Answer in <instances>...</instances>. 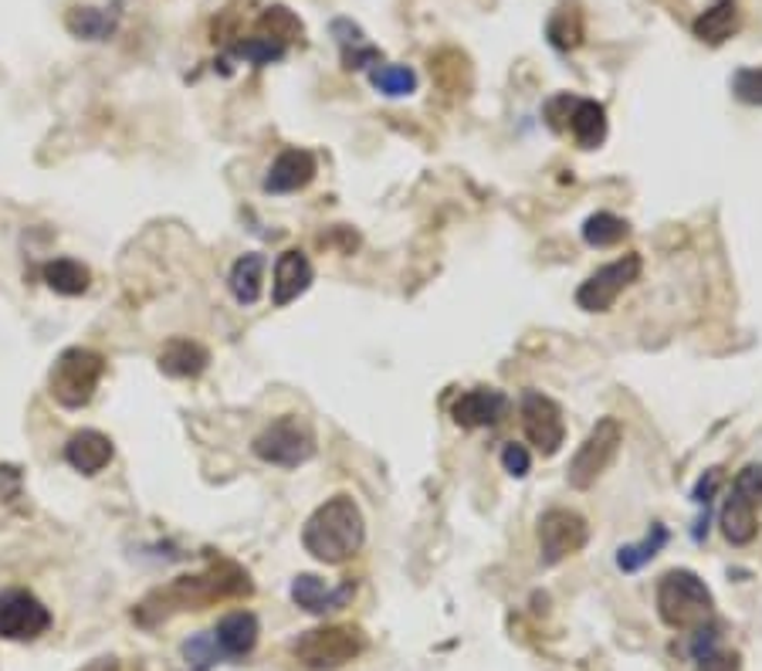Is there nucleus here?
Masks as SVG:
<instances>
[{
	"label": "nucleus",
	"instance_id": "19",
	"mask_svg": "<svg viewBox=\"0 0 762 671\" xmlns=\"http://www.w3.org/2000/svg\"><path fill=\"white\" fill-rule=\"evenodd\" d=\"M570 133L583 150H597V146L607 139V109L597 99H573Z\"/></svg>",
	"mask_w": 762,
	"mask_h": 671
},
{
	"label": "nucleus",
	"instance_id": "32",
	"mask_svg": "<svg viewBox=\"0 0 762 671\" xmlns=\"http://www.w3.org/2000/svg\"><path fill=\"white\" fill-rule=\"evenodd\" d=\"M732 92L749 105H762V69H739L732 75Z\"/></svg>",
	"mask_w": 762,
	"mask_h": 671
},
{
	"label": "nucleus",
	"instance_id": "30",
	"mask_svg": "<svg viewBox=\"0 0 762 671\" xmlns=\"http://www.w3.org/2000/svg\"><path fill=\"white\" fill-rule=\"evenodd\" d=\"M261 27H265V38H272L285 48H288V41L302 38V21L285 8H272L265 17H261Z\"/></svg>",
	"mask_w": 762,
	"mask_h": 671
},
{
	"label": "nucleus",
	"instance_id": "13",
	"mask_svg": "<svg viewBox=\"0 0 762 671\" xmlns=\"http://www.w3.org/2000/svg\"><path fill=\"white\" fill-rule=\"evenodd\" d=\"M315 177V157L309 150H285L275 157L268 177H265V194H296L309 187Z\"/></svg>",
	"mask_w": 762,
	"mask_h": 671
},
{
	"label": "nucleus",
	"instance_id": "14",
	"mask_svg": "<svg viewBox=\"0 0 762 671\" xmlns=\"http://www.w3.org/2000/svg\"><path fill=\"white\" fill-rule=\"evenodd\" d=\"M315 272H312V261L302 254V251H285L278 261H275V282H272V302L275 306H288L296 302L302 291L312 285Z\"/></svg>",
	"mask_w": 762,
	"mask_h": 671
},
{
	"label": "nucleus",
	"instance_id": "16",
	"mask_svg": "<svg viewBox=\"0 0 762 671\" xmlns=\"http://www.w3.org/2000/svg\"><path fill=\"white\" fill-rule=\"evenodd\" d=\"M214 641L224 658H245L258 645V618L251 610H234L214 627Z\"/></svg>",
	"mask_w": 762,
	"mask_h": 671
},
{
	"label": "nucleus",
	"instance_id": "35",
	"mask_svg": "<svg viewBox=\"0 0 762 671\" xmlns=\"http://www.w3.org/2000/svg\"><path fill=\"white\" fill-rule=\"evenodd\" d=\"M719 485H722V469H709L705 475L698 479V485H695V492H691V502L695 506H712V495L719 492Z\"/></svg>",
	"mask_w": 762,
	"mask_h": 671
},
{
	"label": "nucleus",
	"instance_id": "33",
	"mask_svg": "<svg viewBox=\"0 0 762 671\" xmlns=\"http://www.w3.org/2000/svg\"><path fill=\"white\" fill-rule=\"evenodd\" d=\"M732 492H739L752 506H762V464L759 461L746 464V469L736 475V482H732Z\"/></svg>",
	"mask_w": 762,
	"mask_h": 671
},
{
	"label": "nucleus",
	"instance_id": "31",
	"mask_svg": "<svg viewBox=\"0 0 762 671\" xmlns=\"http://www.w3.org/2000/svg\"><path fill=\"white\" fill-rule=\"evenodd\" d=\"M234 54L245 58V62H251V65H272V62H282V58H285V45L258 35V38L241 41L238 48H234Z\"/></svg>",
	"mask_w": 762,
	"mask_h": 671
},
{
	"label": "nucleus",
	"instance_id": "23",
	"mask_svg": "<svg viewBox=\"0 0 762 671\" xmlns=\"http://www.w3.org/2000/svg\"><path fill=\"white\" fill-rule=\"evenodd\" d=\"M41 278L48 282L51 291H58V296H82V291L89 288V282H92L89 269H85L82 261H75V258L48 261V265L41 269Z\"/></svg>",
	"mask_w": 762,
	"mask_h": 671
},
{
	"label": "nucleus",
	"instance_id": "37",
	"mask_svg": "<svg viewBox=\"0 0 762 671\" xmlns=\"http://www.w3.org/2000/svg\"><path fill=\"white\" fill-rule=\"evenodd\" d=\"M17 485H21V479H17L14 469H0V499H8V495H14Z\"/></svg>",
	"mask_w": 762,
	"mask_h": 671
},
{
	"label": "nucleus",
	"instance_id": "20",
	"mask_svg": "<svg viewBox=\"0 0 762 671\" xmlns=\"http://www.w3.org/2000/svg\"><path fill=\"white\" fill-rule=\"evenodd\" d=\"M265 254H258V251H248L241 254L238 261H234V269L227 275V288H230V296L238 299L241 306H254L261 299V282H265Z\"/></svg>",
	"mask_w": 762,
	"mask_h": 671
},
{
	"label": "nucleus",
	"instance_id": "4",
	"mask_svg": "<svg viewBox=\"0 0 762 671\" xmlns=\"http://www.w3.org/2000/svg\"><path fill=\"white\" fill-rule=\"evenodd\" d=\"M254 455L265 464H278V469H299L315 455V431L305 418L285 414L272 421L265 431L254 437Z\"/></svg>",
	"mask_w": 762,
	"mask_h": 671
},
{
	"label": "nucleus",
	"instance_id": "29",
	"mask_svg": "<svg viewBox=\"0 0 762 671\" xmlns=\"http://www.w3.org/2000/svg\"><path fill=\"white\" fill-rule=\"evenodd\" d=\"M184 661H187L190 671H208L217 661H224L217 641H214V631H200V634L187 637L184 641Z\"/></svg>",
	"mask_w": 762,
	"mask_h": 671
},
{
	"label": "nucleus",
	"instance_id": "15",
	"mask_svg": "<svg viewBox=\"0 0 762 671\" xmlns=\"http://www.w3.org/2000/svg\"><path fill=\"white\" fill-rule=\"evenodd\" d=\"M65 461L82 475H99L112 461V442L99 431H78L65 445Z\"/></svg>",
	"mask_w": 762,
	"mask_h": 671
},
{
	"label": "nucleus",
	"instance_id": "11",
	"mask_svg": "<svg viewBox=\"0 0 762 671\" xmlns=\"http://www.w3.org/2000/svg\"><path fill=\"white\" fill-rule=\"evenodd\" d=\"M509 407H512V400H509L502 390H495V387H475V390H464V394L454 400L451 418H454L458 427H467V431H475V427H495V424L505 421Z\"/></svg>",
	"mask_w": 762,
	"mask_h": 671
},
{
	"label": "nucleus",
	"instance_id": "24",
	"mask_svg": "<svg viewBox=\"0 0 762 671\" xmlns=\"http://www.w3.org/2000/svg\"><path fill=\"white\" fill-rule=\"evenodd\" d=\"M664 546H667V530L661 526V522H654L651 533L644 536L640 543H627V546L617 549V567H621L624 573H637V570L648 567Z\"/></svg>",
	"mask_w": 762,
	"mask_h": 671
},
{
	"label": "nucleus",
	"instance_id": "1",
	"mask_svg": "<svg viewBox=\"0 0 762 671\" xmlns=\"http://www.w3.org/2000/svg\"><path fill=\"white\" fill-rule=\"evenodd\" d=\"M366 539V522L349 495H333L322 502L302 530V546L318 563H346L357 557Z\"/></svg>",
	"mask_w": 762,
	"mask_h": 671
},
{
	"label": "nucleus",
	"instance_id": "10",
	"mask_svg": "<svg viewBox=\"0 0 762 671\" xmlns=\"http://www.w3.org/2000/svg\"><path fill=\"white\" fill-rule=\"evenodd\" d=\"M51 627L48 607L27 591L0 594V637L8 641H35Z\"/></svg>",
	"mask_w": 762,
	"mask_h": 671
},
{
	"label": "nucleus",
	"instance_id": "27",
	"mask_svg": "<svg viewBox=\"0 0 762 671\" xmlns=\"http://www.w3.org/2000/svg\"><path fill=\"white\" fill-rule=\"evenodd\" d=\"M68 32L89 41H105L115 32V17H109L105 11L96 8H75L68 14Z\"/></svg>",
	"mask_w": 762,
	"mask_h": 671
},
{
	"label": "nucleus",
	"instance_id": "34",
	"mask_svg": "<svg viewBox=\"0 0 762 671\" xmlns=\"http://www.w3.org/2000/svg\"><path fill=\"white\" fill-rule=\"evenodd\" d=\"M502 469L512 475V479H525L533 472V455H529V448L525 445H519V442H509L505 448H502Z\"/></svg>",
	"mask_w": 762,
	"mask_h": 671
},
{
	"label": "nucleus",
	"instance_id": "7",
	"mask_svg": "<svg viewBox=\"0 0 762 671\" xmlns=\"http://www.w3.org/2000/svg\"><path fill=\"white\" fill-rule=\"evenodd\" d=\"M640 278V254H624L610 265L597 269L576 288V306L583 312H607L624 296V288Z\"/></svg>",
	"mask_w": 762,
	"mask_h": 671
},
{
	"label": "nucleus",
	"instance_id": "22",
	"mask_svg": "<svg viewBox=\"0 0 762 671\" xmlns=\"http://www.w3.org/2000/svg\"><path fill=\"white\" fill-rule=\"evenodd\" d=\"M329 32H333V38H336V45L342 48L346 69H370V65L379 62V51L366 41V35H363L360 24H353L349 17H336Z\"/></svg>",
	"mask_w": 762,
	"mask_h": 671
},
{
	"label": "nucleus",
	"instance_id": "25",
	"mask_svg": "<svg viewBox=\"0 0 762 671\" xmlns=\"http://www.w3.org/2000/svg\"><path fill=\"white\" fill-rule=\"evenodd\" d=\"M630 235V224L610 211H597L583 224V241L590 248H613Z\"/></svg>",
	"mask_w": 762,
	"mask_h": 671
},
{
	"label": "nucleus",
	"instance_id": "26",
	"mask_svg": "<svg viewBox=\"0 0 762 671\" xmlns=\"http://www.w3.org/2000/svg\"><path fill=\"white\" fill-rule=\"evenodd\" d=\"M370 82L376 92H384L390 99H400V96H410L417 92V72L407 69V65H376L370 72Z\"/></svg>",
	"mask_w": 762,
	"mask_h": 671
},
{
	"label": "nucleus",
	"instance_id": "6",
	"mask_svg": "<svg viewBox=\"0 0 762 671\" xmlns=\"http://www.w3.org/2000/svg\"><path fill=\"white\" fill-rule=\"evenodd\" d=\"M363 648H366V641H363V634L357 627H315V631H305L296 645H291L296 658L305 668H315V671L342 668V664L353 661Z\"/></svg>",
	"mask_w": 762,
	"mask_h": 671
},
{
	"label": "nucleus",
	"instance_id": "17",
	"mask_svg": "<svg viewBox=\"0 0 762 671\" xmlns=\"http://www.w3.org/2000/svg\"><path fill=\"white\" fill-rule=\"evenodd\" d=\"M736 32H739V4L736 0H715V4L701 11L691 24V35L705 45H722Z\"/></svg>",
	"mask_w": 762,
	"mask_h": 671
},
{
	"label": "nucleus",
	"instance_id": "18",
	"mask_svg": "<svg viewBox=\"0 0 762 671\" xmlns=\"http://www.w3.org/2000/svg\"><path fill=\"white\" fill-rule=\"evenodd\" d=\"M719 526L732 546H749L759 533L755 506L746 502L739 492H728V499L722 502V512H719Z\"/></svg>",
	"mask_w": 762,
	"mask_h": 671
},
{
	"label": "nucleus",
	"instance_id": "8",
	"mask_svg": "<svg viewBox=\"0 0 762 671\" xmlns=\"http://www.w3.org/2000/svg\"><path fill=\"white\" fill-rule=\"evenodd\" d=\"M590 539L586 519L573 509H549L539 515V557L546 567L563 563L573 552H579Z\"/></svg>",
	"mask_w": 762,
	"mask_h": 671
},
{
	"label": "nucleus",
	"instance_id": "9",
	"mask_svg": "<svg viewBox=\"0 0 762 671\" xmlns=\"http://www.w3.org/2000/svg\"><path fill=\"white\" fill-rule=\"evenodd\" d=\"M522 431L542 455H555L566 442L563 407L552 397H546L542 390H525L522 394Z\"/></svg>",
	"mask_w": 762,
	"mask_h": 671
},
{
	"label": "nucleus",
	"instance_id": "2",
	"mask_svg": "<svg viewBox=\"0 0 762 671\" xmlns=\"http://www.w3.org/2000/svg\"><path fill=\"white\" fill-rule=\"evenodd\" d=\"M658 614L674 631H698L712 624L715 604L705 580L691 570H667L658 580Z\"/></svg>",
	"mask_w": 762,
	"mask_h": 671
},
{
	"label": "nucleus",
	"instance_id": "21",
	"mask_svg": "<svg viewBox=\"0 0 762 671\" xmlns=\"http://www.w3.org/2000/svg\"><path fill=\"white\" fill-rule=\"evenodd\" d=\"M211 363V353L193 339H170L160 353V370L166 376H200Z\"/></svg>",
	"mask_w": 762,
	"mask_h": 671
},
{
	"label": "nucleus",
	"instance_id": "36",
	"mask_svg": "<svg viewBox=\"0 0 762 671\" xmlns=\"http://www.w3.org/2000/svg\"><path fill=\"white\" fill-rule=\"evenodd\" d=\"M698 671H739V655H732V651H712L705 655L701 661H695Z\"/></svg>",
	"mask_w": 762,
	"mask_h": 671
},
{
	"label": "nucleus",
	"instance_id": "12",
	"mask_svg": "<svg viewBox=\"0 0 762 671\" xmlns=\"http://www.w3.org/2000/svg\"><path fill=\"white\" fill-rule=\"evenodd\" d=\"M353 597H357L353 580H342L339 587H329V583H322L318 576L302 573V576H296V583H291V600H296L302 610H309V614H318V618L336 614V610H342Z\"/></svg>",
	"mask_w": 762,
	"mask_h": 671
},
{
	"label": "nucleus",
	"instance_id": "3",
	"mask_svg": "<svg viewBox=\"0 0 762 671\" xmlns=\"http://www.w3.org/2000/svg\"><path fill=\"white\" fill-rule=\"evenodd\" d=\"M105 373V360L96 353V349H65L58 363L51 366V397L62 407H85L92 400L99 381Z\"/></svg>",
	"mask_w": 762,
	"mask_h": 671
},
{
	"label": "nucleus",
	"instance_id": "28",
	"mask_svg": "<svg viewBox=\"0 0 762 671\" xmlns=\"http://www.w3.org/2000/svg\"><path fill=\"white\" fill-rule=\"evenodd\" d=\"M546 35L555 48H576L583 41V17L576 8H560L552 17H549V27H546Z\"/></svg>",
	"mask_w": 762,
	"mask_h": 671
},
{
	"label": "nucleus",
	"instance_id": "5",
	"mask_svg": "<svg viewBox=\"0 0 762 671\" xmlns=\"http://www.w3.org/2000/svg\"><path fill=\"white\" fill-rule=\"evenodd\" d=\"M624 445V427L617 418H600L594 424V431L586 434V442L579 445V451L573 455L570 469H566V482L576 492H586L590 485H597V479L610 469L613 458H617Z\"/></svg>",
	"mask_w": 762,
	"mask_h": 671
}]
</instances>
